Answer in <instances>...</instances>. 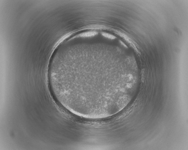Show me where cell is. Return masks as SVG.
<instances>
[{"mask_svg": "<svg viewBox=\"0 0 188 150\" xmlns=\"http://www.w3.org/2000/svg\"><path fill=\"white\" fill-rule=\"evenodd\" d=\"M108 58L88 53L63 60L55 67L51 77L65 106L96 110L111 104L113 74Z\"/></svg>", "mask_w": 188, "mask_h": 150, "instance_id": "1", "label": "cell"}]
</instances>
